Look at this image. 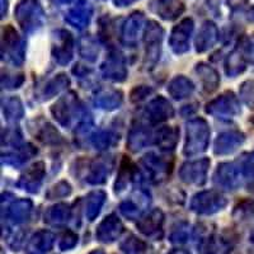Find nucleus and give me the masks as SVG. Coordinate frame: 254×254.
Returning a JSON list of instances; mask_svg holds the SVG:
<instances>
[{"instance_id":"f257e3e1","label":"nucleus","mask_w":254,"mask_h":254,"mask_svg":"<svg viewBox=\"0 0 254 254\" xmlns=\"http://www.w3.org/2000/svg\"><path fill=\"white\" fill-rule=\"evenodd\" d=\"M177 254H185V253H177Z\"/></svg>"}]
</instances>
